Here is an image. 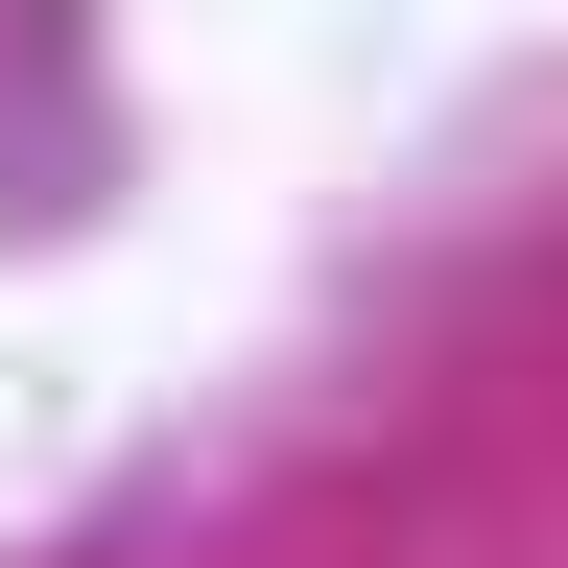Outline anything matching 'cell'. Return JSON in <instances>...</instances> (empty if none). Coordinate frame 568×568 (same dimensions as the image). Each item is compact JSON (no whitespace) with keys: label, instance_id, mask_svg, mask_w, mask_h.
<instances>
[]
</instances>
